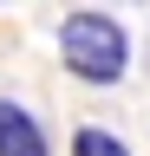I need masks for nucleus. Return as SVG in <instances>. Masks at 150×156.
Listing matches in <instances>:
<instances>
[{
    "mask_svg": "<svg viewBox=\"0 0 150 156\" xmlns=\"http://www.w3.org/2000/svg\"><path fill=\"white\" fill-rule=\"evenodd\" d=\"M59 58H65L72 78H85V85H118L130 72V33L111 13H98V7L65 13L59 20Z\"/></svg>",
    "mask_w": 150,
    "mask_h": 156,
    "instance_id": "nucleus-1",
    "label": "nucleus"
},
{
    "mask_svg": "<svg viewBox=\"0 0 150 156\" xmlns=\"http://www.w3.org/2000/svg\"><path fill=\"white\" fill-rule=\"evenodd\" d=\"M0 156H52L39 117L26 104H13V98H0Z\"/></svg>",
    "mask_w": 150,
    "mask_h": 156,
    "instance_id": "nucleus-2",
    "label": "nucleus"
},
{
    "mask_svg": "<svg viewBox=\"0 0 150 156\" xmlns=\"http://www.w3.org/2000/svg\"><path fill=\"white\" fill-rule=\"evenodd\" d=\"M72 156H130V143L104 124H79L72 130Z\"/></svg>",
    "mask_w": 150,
    "mask_h": 156,
    "instance_id": "nucleus-3",
    "label": "nucleus"
}]
</instances>
